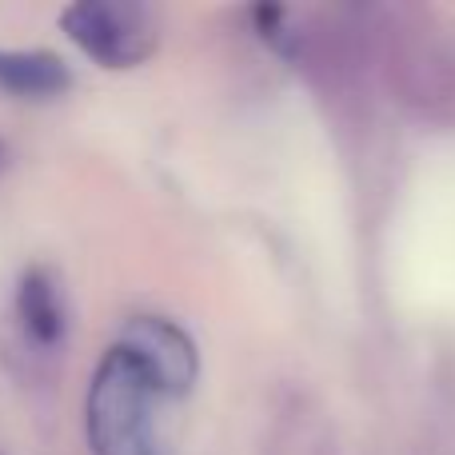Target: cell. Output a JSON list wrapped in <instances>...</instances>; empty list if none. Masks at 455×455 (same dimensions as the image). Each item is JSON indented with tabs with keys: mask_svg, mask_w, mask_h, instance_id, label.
<instances>
[{
	"mask_svg": "<svg viewBox=\"0 0 455 455\" xmlns=\"http://www.w3.org/2000/svg\"><path fill=\"white\" fill-rule=\"evenodd\" d=\"M116 344H124L172 400H184L200 376V352L180 323L164 315H136L124 323Z\"/></svg>",
	"mask_w": 455,
	"mask_h": 455,
	"instance_id": "obj_3",
	"label": "cell"
},
{
	"mask_svg": "<svg viewBox=\"0 0 455 455\" xmlns=\"http://www.w3.org/2000/svg\"><path fill=\"white\" fill-rule=\"evenodd\" d=\"M168 403L176 400L152 379V371L124 344H112L88 384V448L96 455H164Z\"/></svg>",
	"mask_w": 455,
	"mask_h": 455,
	"instance_id": "obj_1",
	"label": "cell"
},
{
	"mask_svg": "<svg viewBox=\"0 0 455 455\" xmlns=\"http://www.w3.org/2000/svg\"><path fill=\"white\" fill-rule=\"evenodd\" d=\"M16 315H20V328L32 344L56 347L64 339V328H68L64 291L48 267H32V272L20 275V288H16Z\"/></svg>",
	"mask_w": 455,
	"mask_h": 455,
	"instance_id": "obj_4",
	"label": "cell"
},
{
	"mask_svg": "<svg viewBox=\"0 0 455 455\" xmlns=\"http://www.w3.org/2000/svg\"><path fill=\"white\" fill-rule=\"evenodd\" d=\"M60 28L80 52L104 68H136L156 48V24L140 4L80 0L60 12Z\"/></svg>",
	"mask_w": 455,
	"mask_h": 455,
	"instance_id": "obj_2",
	"label": "cell"
},
{
	"mask_svg": "<svg viewBox=\"0 0 455 455\" xmlns=\"http://www.w3.org/2000/svg\"><path fill=\"white\" fill-rule=\"evenodd\" d=\"M72 88L68 64L56 52H24V48H0V92L32 96V100H48Z\"/></svg>",
	"mask_w": 455,
	"mask_h": 455,
	"instance_id": "obj_5",
	"label": "cell"
}]
</instances>
